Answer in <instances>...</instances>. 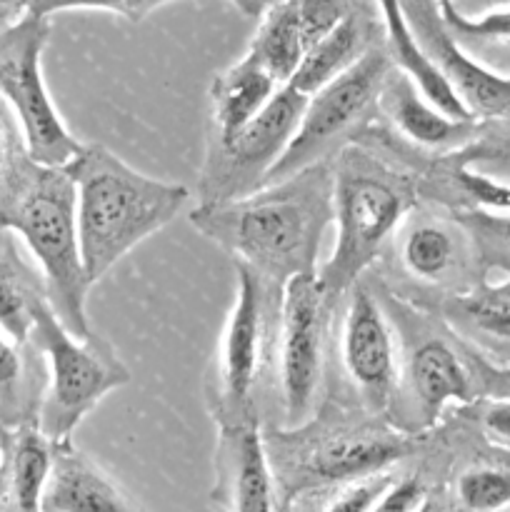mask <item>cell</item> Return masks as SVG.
I'll use <instances>...</instances> for the list:
<instances>
[{"label":"cell","mask_w":510,"mask_h":512,"mask_svg":"<svg viewBox=\"0 0 510 512\" xmlns=\"http://www.w3.org/2000/svg\"><path fill=\"white\" fill-rule=\"evenodd\" d=\"M393 480V475L385 470V473H375L368 475V478L340 485L338 493H335L318 512H370Z\"/></svg>","instance_id":"30"},{"label":"cell","mask_w":510,"mask_h":512,"mask_svg":"<svg viewBox=\"0 0 510 512\" xmlns=\"http://www.w3.org/2000/svg\"><path fill=\"white\" fill-rule=\"evenodd\" d=\"M50 20L23 13L0 30V95L8 100L23 133L28 158L48 168H65L83 150L70 135L43 78V50Z\"/></svg>","instance_id":"7"},{"label":"cell","mask_w":510,"mask_h":512,"mask_svg":"<svg viewBox=\"0 0 510 512\" xmlns=\"http://www.w3.org/2000/svg\"><path fill=\"white\" fill-rule=\"evenodd\" d=\"M408 388L420 425L435 423L448 403L473 398L470 373L443 340H425L410 353Z\"/></svg>","instance_id":"17"},{"label":"cell","mask_w":510,"mask_h":512,"mask_svg":"<svg viewBox=\"0 0 510 512\" xmlns=\"http://www.w3.org/2000/svg\"><path fill=\"white\" fill-rule=\"evenodd\" d=\"M333 188V170L320 160L240 198L200 203L190 225L283 288L295 275H315L320 240L335 218Z\"/></svg>","instance_id":"1"},{"label":"cell","mask_w":510,"mask_h":512,"mask_svg":"<svg viewBox=\"0 0 510 512\" xmlns=\"http://www.w3.org/2000/svg\"><path fill=\"white\" fill-rule=\"evenodd\" d=\"M28 10V0H0V15H23Z\"/></svg>","instance_id":"38"},{"label":"cell","mask_w":510,"mask_h":512,"mask_svg":"<svg viewBox=\"0 0 510 512\" xmlns=\"http://www.w3.org/2000/svg\"><path fill=\"white\" fill-rule=\"evenodd\" d=\"M63 170L75 185L80 258L90 283L163 230L190 200L185 185L138 173L105 145H83Z\"/></svg>","instance_id":"2"},{"label":"cell","mask_w":510,"mask_h":512,"mask_svg":"<svg viewBox=\"0 0 510 512\" xmlns=\"http://www.w3.org/2000/svg\"><path fill=\"white\" fill-rule=\"evenodd\" d=\"M0 230H15L38 260L45 293L60 323L85 340L93 335L85 313L90 280L80 258L75 185L63 168L33 163L0 203Z\"/></svg>","instance_id":"3"},{"label":"cell","mask_w":510,"mask_h":512,"mask_svg":"<svg viewBox=\"0 0 510 512\" xmlns=\"http://www.w3.org/2000/svg\"><path fill=\"white\" fill-rule=\"evenodd\" d=\"M455 500L465 512H510V463H485L463 470Z\"/></svg>","instance_id":"26"},{"label":"cell","mask_w":510,"mask_h":512,"mask_svg":"<svg viewBox=\"0 0 510 512\" xmlns=\"http://www.w3.org/2000/svg\"><path fill=\"white\" fill-rule=\"evenodd\" d=\"M268 448V443H265ZM418 450L413 433L375 423H315L290 428L268 448L280 508L290 512L305 495L340 488L368 475L385 473Z\"/></svg>","instance_id":"4"},{"label":"cell","mask_w":510,"mask_h":512,"mask_svg":"<svg viewBox=\"0 0 510 512\" xmlns=\"http://www.w3.org/2000/svg\"><path fill=\"white\" fill-rule=\"evenodd\" d=\"M458 185L473 203H478L483 210L490 213H510V183L488 178L483 173H475L470 168H460L455 173Z\"/></svg>","instance_id":"31"},{"label":"cell","mask_w":510,"mask_h":512,"mask_svg":"<svg viewBox=\"0 0 510 512\" xmlns=\"http://www.w3.org/2000/svg\"><path fill=\"white\" fill-rule=\"evenodd\" d=\"M425 498H428V490H425L423 480L415 475L398 478L388 485V490L380 495L370 512H415Z\"/></svg>","instance_id":"32"},{"label":"cell","mask_w":510,"mask_h":512,"mask_svg":"<svg viewBox=\"0 0 510 512\" xmlns=\"http://www.w3.org/2000/svg\"><path fill=\"white\" fill-rule=\"evenodd\" d=\"M415 512H440V508H438V503H435V500H433V495H428V498H425L423 503H420V508L415 510Z\"/></svg>","instance_id":"39"},{"label":"cell","mask_w":510,"mask_h":512,"mask_svg":"<svg viewBox=\"0 0 510 512\" xmlns=\"http://www.w3.org/2000/svg\"><path fill=\"white\" fill-rule=\"evenodd\" d=\"M390 63L393 60H390L388 50L370 45L358 63L350 65L343 75L315 90L313 95H308L298 130L263 185L320 163V158L333 148L335 140L343 138L383 95L385 83L390 78Z\"/></svg>","instance_id":"8"},{"label":"cell","mask_w":510,"mask_h":512,"mask_svg":"<svg viewBox=\"0 0 510 512\" xmlns=\"http://www.w3.org/2000/svg\"><path fill=\"white\" fill-rule=\"evenodd\" d=\"M33 338L50 368L38 428L53 445L65 443L105 395L130 383V370L98 335L75 338L53 313L48 298L35 303Z\"/></svg>","instance_id":"6"},{"label":"cell","mask_w":510,"mask_h":512,"mask_svg":"<svg viewBox=\"0 0 510 512\" xmlns=\"http://www.w3.org/2000/svg\"><path fill=\"white\" fill-rule=\"evenodd\" d=\"M293 3L308 48L325 33H330L335 25L343 23L355 8V0H293Z\"/></svg>","instance_id":"29"},{"label":"cell","mask_w":510,"mask_h":512,"mask_svg":"<svg viewBox=\"0 0 510 512\" xmlns=\"http://www.w3.org/2000/svg\"><path fill=\"white\" fill-rule=\"evenodd\" d=\"M335 248L318 275L325 300L333 305L370 268L385 240L410 205L408 185L373 160L350 153L333 170Z\"/></svg>","instance_id":"5"},{"label":"cell","mask_w":510,"mask_h":512,"mask_svg":"<svg viewBox=\"0 0 510 512\" xmlns=\"http://www.w3.org/2000/svg\"><path fill=\"white\" fill-rule=\"evenodd\" d=\"M5 163V143H3V133H0V168Z\"/></svg>","instance_id":"40"},{"label":"cell","mask_w":510,"mask_h":512,"mask_svg":"<svg viewBox=\"0 0 510 512\" xmlns=\"http://www.w3.org/2000/svg\"><path fill=\"white\" fill-rule=\"evenodd\" d=\"M475 223H478V228L488 230L490 235H495V238L505 240V243H510V213H490V210H483V213L475 215Z\"/></svg>","instance_id":"36"},{"label":"cell","mask_w":510,"mask_h":512,"mask_svg":"<svg viewBox=\"0 0 510 512\" xmlns=\"http://www.w3.org/2000/svg\"><path fill=\"white\" fill-rule=\"evenodd\" d=\"M230 3H233L240 13L248 15V18H260V15H263V10L268 8V3H265V0H230Z\"/></svg>","instance_id":"37"},{"label":"cell","mask_w":510,"mask_h":512,"mask_svg":"<svg viewBox=\"0 0 510 512\" xmlns=\"http://www.w3.org/2000/svg\"><path fill=\"white\" fill-rule=\"evenodd\" d=\"M438 10L443 15L445 25L455 35H470V38H490V40H510V8L490 10L480 18H468L455 8L453 0H438Z\"/></svg>","instance_id":"28"},{"label":"cell","mask_w":510,"mask_h":512,"mask_svg":"<svg viewBox=\"0 0 510 512\" xmlns=\"http://www.w3.org/2000/svg\"><path fill=\"white\" fill-rule=\"evenodd\" d=\"M308 95L280 85L268 105L230 143H215L200 175V203H223L263 188L303 118Z\"/></svg>","instance_id":"9"},{"label":"cell","mask_w":510,"mask_h":512,"mask_svg":"<svg viewBox=\"0 0 510 512\" xmlns=\"http://www.w3.org/2000/svg\"><path fill=\"white\" fill-rule=\"evenodd\" d=\"M168 3H175V0H28L25 13L50 18L53 13H63V10H105V13L120 15L128 23L138 25Z\"/></svg>","instance_id":"27"},{"label":"cell","mask_w":510,"mask_h":512,"mask_svg":"<svg viewBox=\"0 0 510 512\" xmlns=\"http://www.w3.org/2000/svg\"><path fill=\"white\" fill-rule=\"evenodd\" d=\"M43 295L33 293L20 260L13 255L8 238L0 235V330L15 345L33 335L35 303Z\"/></svg>","instance_id":"25"},{"label":"cell","mask_w":510,"mask_h":512,"mask_svg":"<svg viewBox=\"0 0 510 512\" xmlns=\"http://www.w3.org/2000/svg\"><path fill=\"white\" fill-rule=\"evenodd\" d=\"M378 8L385 23L388 55L393 63H398L400 73H403L405 78L413 80L415 88H418L435 108L443 110L445 115H450L453 120H460V123H473L475 115L470 113L468 105L460 100V95L455 93L453 85L448 83V78L440 73L438 65L433 63V58L425 53L420 40L415 38L400 0H378Z\"/></svg>","instance_id":"16"},{"label":"cell","mask_w":510,"mask_h":512,"mask_svg":"<svg viewBox=\"0 0 510 512\" xmlns=\"http://www.w3.org/2000/svg\"><path fill=\"white\" fill-rule=\"evenodd\" d=\"M448 318L490 353L510 355V278L450 300Z\"/></svg>","instance_id":"21"},{"label":"cell","mask_w":510,"mask_h":512,"mask_svg":"<svg viewBox=\"0 0 510 512\" xmlns=\"http://www.w3.org/2000/svg\"><path fill=\"white\" fill-rule=\"evenodd\" d=\"M413 28L415 38L425 48V53L433 58L440 73L448 78L455 93L460 95L473 115H508L510 113V78L485 68L475 58H470L458 40L453 38V30L445 25L435 0H400Z\"/></svg>","instance_id":"12"},{"label":"cell","mask_w":510,"mask_h":512,"mask_svg":"<svg viewBox=\"0 0 510 512\" xmlns=\"http://www.w3.org/2000/svg\"><path fill=\"white\" fill-rule=\"evenodd\" d=\"M213 503L223 512H283L268 448L255 423L220 425Z\"/></svg>","instance_id":"14"},{"label":"cell","mask_w":510,"mask_h":512,"mask_svg":"<svg viewBox=\"0 0 510 512\" xmlns=\"http://www.w3.org/2000/svg\"><path fill=\"white\" fill-rule=\"evenodd\" d=\"M53 450L40 428H23L15 435L8 465V493L15 512H40L50 468H53Z\"/></svg>","instance_id":"23"},{"label":"cell","mask_w":510,"mask_h":512,"mask_svg":"<svg viewBox=\"0 0 510 512\" xmlns=\"http://www.w3.org/2000/svg\"><path fill=\"white\" fill-rule=\"evenodd\" d=\"M20 380V355L13 340L0 330V393H10Z\"/></svg>","instance_id":"34"},{"label":"cell","mask_w":510,"mask_h":512,"mask_svg":"<svg viewBox=\"0 0 510 512\" xmlns=\"http://www.w3.org/2000/svg\"><path fill=\"white\" fill-rule=\"evenodd\" d=\"M40 512H145L143 505L78 448L55 443Z\"/></svg>","instance_id":"15"},{"label":"cell","mask_w":510,"mask_h":512,"mask_svg":"<svg viewBox=\"0 0 510 512\" xmlns=\"http://www.w3.org/2000/svg\"><path fill=\"white\" fill-rule=\"evenodd\" d=\"M265 288L268 285L253 268L238 263V290L218 353V393L220 413H223L220 425L253 423L250 403L263 360L265 308H268Z\"/></svg>","instance_id":"11"},{"label":"cell","mask_w":510,"mask_h":512,"mask_svg":"<svg viewBox=\"0 0 510 512\" xmlns=\"http://www.w3.org/2000/svg\"><path fill=\"white\" fill-rule=\"evenodd\" d=\"M383 98L385 105H388L390 118L398 125L400 133L418 145L440 148V145H448L453 140H458L470 128V123H460V120H453L443 110L435 108L415 88L413 80L405 78V75H398V78L390 75L383 88Z\"/></svg>","instance_id":"20"},{"label":"cell","mask_w":510,"mask_h":512,"mask_svg":"<svg viewBox=\"0 0 510 512\" xmlns=\"http://www.w3.org/2000/svg\"><path fill=\"white\" fill-rule=\"evenodd\" d=\"M483 425L498 443L510 448V398H493L483 413Z\"/></svg>","instance_id":"33"},{"label":"cell","mask_w":510,"mask_h":512,"mask_svg":"<svg viewBox=\"0 0 510 512\" xmlns=\"http://www.w3.org/2000/svg\"><path fill=\"white\" fill-rule=\"evenodd\" d=\"M400 258L413 278L428 280V283L448 278L458 258L453 230L443 223H430V220L413 223L400 243Z\"/></svg>","instance_id":"24"},{"label":"cell","mask_w":510,"mask_h":512,"mask_svg":"<svg viewBox=\"0 0 510 512\" xmlns=\"http://www.w3.org/2000/svg\"><path fill=\"white\" fill-rule=\"evenodd\" d=\"M478 380L483 390L493 398H510V368H493L488 363H478Z\"/></svg>","instance_id":"35"},{"label":"cell","mask_w":510,"mask_h":512,"mask_svg":"<svg viewBox=\"0 0 510 512\" xmlns=\"http://www.w3.org/2000/svg\"><path fill=\"white\" fill-rule=\"evenodd\" d=\"M330 303L318 275H295L280 293V395L288 428L308 423L323 373L325 318Z\"/></svg>","instance_id":"10"},{"label":"cell","mask_w":510,"mask_h":512,"mask_svg":"<svg viewBox=\"0 0 510 512\" xmlns=\"http://www.w3.org/2000/svg\"><path fill=\"white\" fill-rule=\"evenodd\" d=\"M265 3H268V5H273V3H278V0H265Z\"/></svg>","instance_id":"41"},{"label":"cell","mask_w":510,"mask_h":512,"mask_svg":"<svg viewBox=\"0 0 510 512\" xmlns=\"http://www.w3.org/2000/svg\"><path fill=\"white\" fill-rule=\"evenodd\" d=\"M278 88V80L250 53L223 70L210 88L215 143H230L255 115H260Z\"/></svg>","instance_id":"18"},{"label":"cell","mask_w":510,"mask_h":512,"mask_svg":"<svg viewBox=\"0 0 510 512\" xmlns=\"http://www.w3.org/2000/svg\"><path fill=\"white\" fill-rule=\"evenodd\" d=\"M340 353L348 378L370 410H385L395 390V348L385 315L373 295L355 288L343 320Z\"/></svg>","instance_id":"13"},{"label":"cell","mask_w":510,"mask_h":512,"mask_svg":"<svg viewBox=\"0 0 510 512\" xmlns=\"http://www.w3.org/2000/svg\"><path fill=\"white\" fill-rule=\"evenodd\" d=\"M370 35H373V23L355 5L343 23L335 25L330 33H325L323 38L315 40L305 50L298 70H295L293 78L285 85L300 90L303 95H313L315 90H320L330 80L343 75L350 65H355L363 58L365 50L373 45L370 43Z\"/></svg>","instance_id":"19"},{"label":"cell","mask_w":510,"mask_h":512,"mask_svg":"<svg viewBox=\"0 0 510 512\" xmlns=\"http://www.w3.org/2000/svg\"><path fill=\"white\" fill-rule=\"evenodd\" d=\"M308 43H305L303 28H300L298 10L293 0H278L268 5L260 15L258 33L250 43L248 53L278 80L280 85L288 83L303 60Z\"/></svg>","instance_id":"22"}]
</instances>
